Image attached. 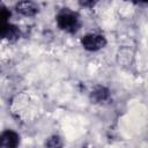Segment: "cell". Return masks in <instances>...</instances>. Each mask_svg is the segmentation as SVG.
I'll return each mask as SVG.
<instances>
[{
  "label": "cell",
  "instance_id": "cell-1",
  "mask_svg": "<svg viewBox=\"0 0 148 148\" xmlns=\"http://www.w3.org/2000/svg\"><path fill=\"white\" fill-rule=\"evenodd\" d=\"M56 22L60 30L68 34H75L80 29L79 15L68 8H64L57 14Z\"/></svg>",
  "mask_w": 148,
  "mask_h": 148
},
{
  "label": "cell",
  "instance_id": "cell-2",
  "mask_svg": "<svg viewBox=\"0 0 148 148\" xmlns=\"http://www.w3.org/2000/svg\"><path fill=\"white\" fill-rule=\"evenodd\" d=\"M81 45L87 51L96 52L106 45V38L101 34H87L81 38Z\"/></svg>",
  "mask_w": 148,
  "mask_h": 148
},
{
  "label": "cell",
  "instance_id": "cell-3",
  "mask_svg": "<svg viewBox=\"0 0 148 148\" xmlns=\"http://www.w3.org/2000/svg\"><path fill=\"white\" fill-rule=\"evenodd\" d=\"M15 10L27 17H32L38 14L39 12V6L32 1V0H20L15 5Z\"/></svg>",
  "mask_w": 148,
  "mask_h": 148
},
{
  "label": "cell",
  "instance_id": "cell-4",
  "mask_svg": "<svg viewBox=\"0 0 148 148\" xmlns=\"http://www.w3.org/2000/svg\"><path fill=\"white\" fill-rule=\"evenodd\" d=\"M20 143V135L13 130H6L0 133V147L15 148Z\"/></svg>",
  "mask_w": 148,
  "mask_h": 148
},
{
  "label": "cell",
  "instance_id": "cell-5",
  "mask_svg": "<svg viewBox=\"0 0 148 148\" xmlns=\"http://www.w3.org/2000/svg\"><path fill=\"white\" fill-rule=\"evenodd\" d=\"M90 98L94 103H103L110 98V90L104 86H96L90 91Z\"/></svg>",
  "mask_w": 148,
  "mask_h": 148
},
{
  "label": "cell",
  "instance_id": "cell-6",
  "mask_svg": "<svg viewBox=\"0 0 148 148\" xmlns=\"http://www.w3.org/2000/svg\"><path fill=\"white\" fill-rule=\"evenodd\" d=\"M62 145L61 142V138L58 135H52L47 139V141L45 142V146L47 147H60Z\"/></svg>",
  "mask_w": 148,
  "mask_h": 148
},
{
  "label": "cell",
  "instance_id": "cell-7",
  "mask_svg": "<svg viewBox=\"0 0 148 148\" xmlns=\"http://www.w3.org/2000/svg\"><path fill=\"white\" fill-rule=\"evenodd\" d=\"M10 17V12L8 8H6L5 6L0 5V22H7L9 21Z\"/></svg>",
  "mask_w": 148,
  "mask_h": 148
},
{
  "label": "cell",
  "instance_id": "cell-8",
  "mask_svg": "<svg viewBox=\"0 0 148 148\" xmlns=\"http://www.w3.org/2000/svg\"><path fill=\"white\" fill-rule=\"evenodd\" d=\"M98 0H79V3L82 7H92Z\"/></svg>",
  "mask_w": 148,
  "mask_h": 148
},
{
  "label": "cell",
  "instance_id": "cell-9",
  "mask_svg": "<svg viewBox=\"0 0 148 148\" xmlns=\"http://www.w3.org/2000/svg\"><path fill=\"white\" fill-rule=\"evenodd\" d=\"M148 0H133V2L134 3H139V5H141V3H146Z\"/></svg>",
  "mask_w": 148,
  "mask_h": 148
}]
</instances>
